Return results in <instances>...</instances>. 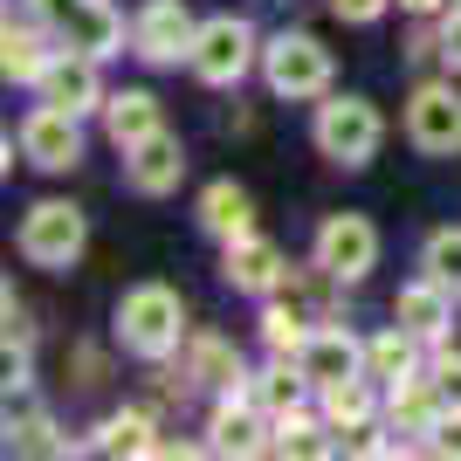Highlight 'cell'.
I'll use <instances>...</instances> for the list:
<instances>
[{
  "mask_svg": "<svg viewBox=\"0 0 461 461\" xmlns=\"http://www.w3.org/2000/svg\"><path fill=\"white\" fill-rule=\"evenodd\" d=\"M117 345L131 358H145V366H166L186 345V303H179V289H166V283L124 289V303H117Z\"/></svg>",
  "mask_w": 461,
  "mask_h": 461,
  "instance_id": "cell-1",
  "label": "cell"
},
{
  "mask_svg": "<svg viewBox=\"0 0 461 461\" xmlns=\"http://www.w3.org/2000/svg\"><path fill=\"white\" fill-rule=\"evenodd\" d=\"M310 145L330 158V166H345V173H358V166H372L385 145V117L372 96H317V117H310Z\"/></svg>",
  "mask_w": 461,
  "mask_h": 461,
  "instance_id": "cell-2",
  "label": "cell"
},
{
  "mask_svg": "<svg viewBox=\"0 0 461 461\" xmlns=\"http://www.w3.org/2000/svg\"><path fill=\"white\" fill-rule=\"evenodd\" d=\"M21 7H28L62 49H83V56H96V62H111V56L131 49V21L117 14L111 0H21Z\"/></svg>",
  "mask_w": 461,
  "mask_h": 461,
  "instance_id": "cell-3",
  "label": "cell"
},
{
  "mask_svg": "<svg viewBox=\"0 0 461 461\" xmlns=\"http://www.w3.org/2000/svg\"><path fill=\"white\" fill-rule=\"evenodd\" d=\"M186 69L207 83V90H234L249 69H262V35H255V21L249 14H207L200 35H193Z\"/></svg>",
  "mask_w": 461,
  "mask_h": 461,
  "instance_id": "cell-4",
  "label": "cell"
},
{
  "mask_svg": "<svg viewBox=\"0 0 461 461\" xmlns=\"http://www.w3.org/2000/svg\"><path fill=\"white\" fill-rule=\"evenodd\" d=\"M262 83L283 104H317V96H330V49L317 35L283 28V35L262 41Z\"/></svg>",
  "mask_w": 461,
  "mask_h": 461,
  "instance_id": "cell-5",
  "label": "cell"
},
{
  "mask_svg": "<svg viewBox=\"0 0 461 461\" xmlns=\"http://www.w3.org/2000/svg\"><path fill=\"white\" fill-rule=\"evenodd\" d=\"M83 241H90V221H83L77 200H35L21 213V234H14L28 269H69L83 255Z\"/></svg>",
  "mask_w": 461,
  "mask_h": 461,
  "instance_id": "cell-6",
  "label": "cell"
},
{
  "mask_svg": "<svg viewBox=\"0 0 461 461\" xmlns=\"http://www.w3.org/2000/svg\"><path fill=\"white\" fill-rule=\"evenodd\" d=\"M193 35H200V21L186 0H145L131 14V56L152 69H179L193 56Z\"/></svg>",
  "mask_w": 461,
  "mask_h": 461,
  "instance_id": "cell-7",
  "label": "cell"
},
{
  "mask_svg": "<svg viewBox=\"0 0 461 461\" xmlns=\"http://www.w3.org/2000/svg\"><path fill=\"white\" fill-rule=\"evenodd\" d=\"M406 138H413V152L427 158H455L461 152V90L441 77L413 83V96H406Z\"/></svg>",
  "mask_w": 461,
  "mask_h": 461,
  "instance_id": "cell-8",
  "label": "cell"
},
{
  "mask_svg": "<svg viewBox=\"0 0 461 461\" xmlns=\"http://www.w3.org/2000/svg\"><path fill=\"white\" fill-rule=\"evenodd\" d=\"M310 255H317L338 283H366V276L379 269V228H372L366 213H324Z\"/></svg>",
  "mask_w": 461,
  "mask_h": 461,
  "instance_id": "cell-9",
  "label": "cell"
},
{
  "mask_svg": "<svg viewBox=\"0 0 461 461\" xmlns=\"http://www.w3.org/2000/svg\"><path fill=\"white\" fill-rule=\"evenodd\" d=\"M21 158L35 173H77L83 166V117L62 104H35L21 117Z\"/></svg>",
  "mask_w": 461,
  "mask_h": 461,
  "instance_id": "cell-10",
  "label": "cell"
},
{
  "mask_svg": "<svg viewBox=\"0 0 461 461\" xmlns=\"http://www.w3.org/2000/svg\"><path fill=\"white\" fill-rule=\"evenodd\" d=\"M35 104H62V111H77V117H104V104H111L104 62L83 56V49H56L49 69H41V83H35Z\"/></svg>",
  "mask_w": 461,
  "mask_h": 461,
  "instance_id": "cell-11",
  "label": "cell"
},
{
  "mask_svg": "<svg viewBox=\"0 0 461 461\" xmlns=\"http://www.w3.org/2000/svg\"><path fill=\"white\" fill-rule=\"evenodd\" d=\"M283 276H289V255L276 249L262 228L221 249V283H228L234 296H276V289H283Z\"/></svg>",
  "mask_w": 461,
  "mask_h": 461,
  "instance_id": "cell-12",
  "label": "cell"
},
{
  "mask_svg": "<svg viewBox=\"0 0 461 461\" xmlns=\"http://www.w3.org/2000/svg\"><path fill=\"white\" fill-rule=\"evenodd\" d=\"M207 447L213 455H269L276 427H269V413H262L249 393H221L213 413H207Z\"/></svg>",
  "mask_w": 461,
  "mask_h": 461,
  "instance_id": "cell-13",
  "label": "cell"
},
{
  "mask_svg": "<svg viewBox=\"0 0 461 461\" xmlns=\"http://www.w3.org/2000/svg\"><path fill=\"white\" fill-rule=\"evenodd\" d=\"M179 179H186V145H179V131H152L145 145L124 152V186H131L138 200H166V193H179Z\"/></svg>",
  "mask_w": 461,
  "mask_h": 461,
  "instance_id": "cell-14",
  "label": "cell"
},
{
  "mask_svg": "<svg viewBox=\"0 0 461 461\" xmlns=\"http://www.w3.org/2000/svg\"><path fill=\"white\" fill-rule=\"evenodd\" d=\"M303 379L324 393V385H338V379H351V372H366V338L345 324V317H330V324H317L310 330V345H303Z\"/></svg>",
  "mask_w": 461,
  "mask_h": 461,
  "instance_id": "cell-15",
  "label": "cell"
},
{
  "mask_svg": "<svg viewBox=\"0 0 461 461\" xmlns=\"http://www.w3.org/2000/svg\"><path fill=\"white\" fill-rule=\"evenodd\" d=\"M455 289L434 283V276H413V283H400V296H393V324H406L420 345H447V330H455Z\"/></svg>",
  "mask_w": 461,
  "mask_h": 461,
  "instance_id": "cell-16",
  "label": "cell"
},
{
  "mask_svg": "<svg viewBox=\"0 0 461 461\" xmlns=\"http://www.w3.org/2000/svg\"><path fill=\"white\" fill-rule=\"evenodd\" d=\"M56 49H62V41L49 35L35 14H7V21H0V77L21 83V90H35V83H41V69H49Z\"/></svg>",
  "mask_w": 461,
  "mask_h": 461,
  "instance_id": "cell-17",
  "label": "cell"
},
{
  "mask_svg": "<svg viewBox=\"0 0 461 461\" xmlns=\"http://www.w3.org/2000/svg\"><path fill=\"white\" fill-rule=\"evenodd\" d=\"M427 351H434V345H420L406 324H385V330L366 338V379H379L385 393H393V385H406V379H420V372H427Z\"/></svg>",
  "mask_w": 461,
  "mask_h": 461,
  "instance_id": "cell-18",
  "label": "cell"
},
{
  "mask_svg": "<svg viewBox=\"0 0 461 461\" xmlns=\"http://www.w3.org/2000/svg\"><path fill=\"white\" fill-rule=\"evenodd\" d=\"M379 400H385V385L366 379V372H351V379H338V385L317 393V413H324L330 434H358V427L379 420Z\"/></svg>",
  "mask_w": 461,
  "mask_h": 461,
  "instance_id": "cell-19",
  "label": "cell"
},
{
  "mask_svg": "<svg viewBox=\"0 0 461 461\" xmlns=\"http://www.w3.org/2000/svg\"><path fill=\"white\" fill-rule=\"evenodd\" d=\"M441 420H447V406H441V393L427 385V372L385 393V427H393V434H406V441H420V455H427V434H434Z\"/></svg>",
  "mask_w": 461,
  "mask_h": 461,
  "instance_id": "cell-20",
  "label": "cell"
},
{
  "mask_svg": "<svg viewBox=\"0 0 461 461\" xmlns=\"http://www.w3.org/2000/svg\"><path fill=\"white\" fill-rule=\"evenodd\" d=\"M152 131H166V104H158L152 90H111V104H104V138H111L117 152L145 145Z\"/></svg>",
  "mask_w": 461,
  "mask_h": 461,
  "instance_id": "cell-21",
  "label": "cell"
},
{
  "mask_svg": "<svg viewBox=\"0 0 461 461\" xmlns=\"http://www.w3.org/2000/svg\"><path fill=\"white\" fill-rule=\"evenodd\" d=\"M200 228L228 249V241H241V234H255V200L249 186H234V179H213V186H200Z\"/></svg>",
  "mask_w": 461,
  "mask_h": 461,
  "instance_id": "cell-22",
  "label": "cell"
},
{
  "mask_svg": "<svg viewBox=\"0 0 461 461\" xmlns=\"http://www.w3.org/2000/svg\"><path fill=\"white\" fill-rule=\"evenodd\" d=\"M249 400L269 413V420H283V413H296V406H317V385L303 379V366L296 358H269V366L249 379Z\"/></svg>",
  "mask_w": 461,
  "mask_h": 461,
  "instance_id": "cell-23",
  "label": "cell"
},
{
  "mask_svg": "<svg viewBox=\"0 0 461 461\" xmlns=\"http://www.w3.org/2000/svg\"><path fill=\"white\" fill-rule=\"evenodd\" d=\"M186 379L200 385V393H249V379L255 372L241 366V351L228 345V338H193V358H186Z\"/></svg>",
  "mask_w": 461,
  "mask_h": 461,
  "instance_id": "cell-24",
  "label": "cell"
},
{
  "mask_svg": "<svg viewBox=\"0 0 461 461\" xmlns=\"http://www.w3.org/2000/svg\"><path fill=\"white\" fill-rule=\"evenodd\" d=\"M83 455H158V420L145 413V406H124V413H111V420H96V434L83 441Z\"/></svg>",
  "mask_w": 461,
  "mask_h": 461,
  "instance_id": "cell-25",
  "label": "cell"
},
{
  "mask_svg": "<svg viewBox=\"0 0 461 461\" xmlns=\"http://www.w3.org/2000/svg\"><path fill=\"white\" fill-rule=\"evenodd\" d=\"M310 330H317L310 310H296L289 296H262V345H269V358H303Z\"/></svg>",
  "mask_w": 461,
  "mask_h": 461,
  "instance_id": "cell-26",
  "label": "cell"
},
{
  "mask_svg": "<svg viewBox=\"0 0 461 461\" xmlns=\"http://www.w3.org/2000/svg\"><path fill=\"white\" fill-rule=\"evenodd\" d=\"M420 276H434V283H447L461 296V228H434L420 241Z\"/></svg>",
  "mask_w": 461,
  "mask_h": 461,
  "instance_id": "cell-27",
  "label": "cell"
},
{
  "mask_svg": "<svg viewBox=\"0 0 461 461\" xmlns=\"http://www.w3.org/2000/svg\"><path fill=\"white\" fill-rule=\"evenodd\" d=\"M427 385L441 393V406H447V413H461V351L434 345V358H427Z\"/></svg>",
  "mask_w": 461,
  "mask_h": 461,
  "instance_id": "cell-28",
  "label": "cell"
},
{
  "mask_svg": "<svg viewBox=\"0 0 461 461\" xmlns=\"http://www.w3.org/2000/svg\"><path fill=\"white\" fill-rule=\"evenodd\" d=\"M0 338H7V345H35V317H28V303L14 296V283L0 296Z\"/></svg>",
  "mask_w": 461,
  "mask_h": 461,
  "instance_id": "cell-29",
  "label": "cell"
},
{
  "mask_svg": "<svg viewBox=\"0 0 461 461\" xmlns=\"http://www.w3.org/2000/svg\"><path fill=\"white\" fill-rule=\"evenodd\" d=\"M434 35H441V62H447V69H461V0H447V7H441Z\"/></svg>",
  "mask_w": 461,
  "mask_h": 461,
  "instance_id": "cell-30",
  "label": "cell"
},
{
  "mask_svg": "<svg viewBox=\"0 0 461 461\" xmlns=\"http://www.w3.org/2000/svg\"><path fill=\"white\" fill-rule=\"evenodd\" d=\"M385 7L393 0H330V14L345 21V28H372V21H385Z\"/></svg>",
  "mask_w": 461,
  "mask_h": 461,
  "instance_id": "cell-31",
  "label": "cell"
},
{
  "mask_svg": "<svg viewBox=\"0 0 461 461\" xmlns=\"http://www.w3.org/2000/svg\"><path fill=\"white\" fill-rule=\"evenodd\" d=\"M104 379V358H96V351H77V385H96Z\"/></svg>",
  "mask_w": 461,
  "mask_h": 461,
  "instance_id": "cell-32",
  "label": "cell"
},
{
  "mask_svg": "<svg viewBox=\"0 0 461 461\" xmlns=\"http://www.w3.org/2000/svg\"><path fill=\"white\" fill-rule=\"evenodd\" d=\"M393 7H406V14H441L447 0H393Z\"/></svg>",
  "mask_w": 461,
  "mask_h": 461,
  "instance_id": "cell-33",
  "label": "cell"
}]
</instances>
